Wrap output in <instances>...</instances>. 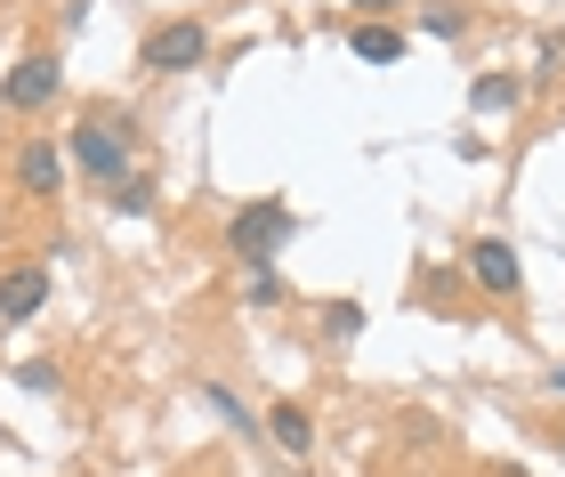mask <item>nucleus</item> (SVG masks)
<instances>
[{"mask_svg": "<svg viewBox=\"0 0 565 477\" xmlns=\"http://www.w3.org/2000/svg\"><path fill=\"white\" fill-rule=\"evenodd\" d=\"M202 57H211V24L202 17H170V24H153V33L138 41L146 73H202Z\"/></svg>", "mask_w": 565, "mask_h": 477, "instance_id": "3", "label": "nucleus"}, {"mask_svg": "<svg viewBox=\"0 0 565 477\" xmlns=\"http://www.w3.org/2000/svg\"><path fill=\"white\" fill-rule=\"evenodd\" d=\"M17 389H33V396H49V389H57V364H24V372H17Z\"/></svg>", "mask_w": 565, "mask_h": 477, "instance_id": "16", "label": "nucleus"}, {"mask_svg": "<svg viewBox=\"0 0 565 477\" xmlns=\"http://www.w3.org/2000/svg\"><path fill=\"white\" fill-rule=\"evenodd\" d=\"M17 187L33 194V203H49V194L65 187V155H57V146H49V138H33V146H24V155H17Z\"/></svg>", "mask_w": 565, "mask_h": 477, "instance_id": "7", "label": "nucleus"}, {"mask_svg": "<svg viewBox=\"0 0 565 477\" xmlns=\"http://www.w3.org/2000/svg\"><path fill=\"white\" fill-rule=\"evenodd\" d=\"M202 405H211V413L226 421V430H243V437H267V430H259V413H250V405H243V396L226 389V381H202Z\"/></svg>", "mask_w": 565, "mask_h": 477, "instance_id": "9", "label": "nucleus"}, {"mask_svg": "<svg viewBox=\"0 0 565 477\" xmlns=\"http://www.w3.org/2000/svg\"><path fill=\"white\" fill-rule=\"evenodd\" d=\"M114 211H153V179H146V170H138V179H121V187H114Z\"/></svg>", "mask_w": 565, "mask_h": 477, "instance_id": "14", "label": "nucleus"}, {"mask_svg": "<svg viewBox=\"0 0 565 477\" xmlns=\"http://www.w3.org/2000/svg\"><path fill=\"white\" fill-rule=\"evenodd\" d=\"M477 106H484V114H501V106H518V82H477Z\"/></svg>", "mask_w": 565, "mask_h": 477, "instance_id": "15", "label": "nucleus"}, {"mask_svg": "<svg viewBox=\"0 0 565 477\" xmlns=\"http://www.w3.org/2000/svg\"><path fill=\"white\" fill-rule=\"evenodd\" d=\"M550 389H565V364H557V372H550Z\"/></svg>", "mask_w": 565, "mask_h": 477, "instance_id": "18", "label": "nucleus"}, {"mask_svg": "<svg viewBox=\"0 0 565 477\" xmlns=\"http://www.w3.org/2000/svg\"><path fill=\"white\" fill-rule=\"evenodd\" d=\"M49 308V267H0V324H33Z\"/></svg>", "mask_w": 565, "mask_h": 477, "instance_id": "6", "label": "nucleus"}, {"mask_svg": "<svg viewBox=\"0 0 565 477\" xmlns=\"http://www.w3.org/2000/svg\"><path fill=\"white\" fill-rule=\"evenodd\" d=\"M291 203H243L235 219H226V251H235L243 267H275V251L291 243Z\"/></svg>", "mask_w": 565, "mask_h": 477, "instance_id": "2", "label": "nucleus"}, {"mask_svg": "<svg viewBox=\"0 0 565 477\" xmlns=\"http://www.w3.org/2000/svg\"><path fill=\"white\" fill-rule=\"evenodd\" d=\"M348 49H355V57H364V65H396L404 57V33H396V24H355V33H348Z\"/></svg>", "mask_w": 565, "mask_h": 477, "instance_id": "8", "label": "nucleus"}, {"mask_svg": "<svg viewBox=\"0 0 565 477\" xmlns=\"http://www.w3.org/2000/svg\"><path fill=\"white\" fill-rule=\"evenodd\" d=\"M355 9H396V0H355Z\"/></svg>", "mask_w": 565, "mask_h": 477, "instance_id": "17", "label": "nucleus"}, {"mask_svg": "<svg viewBox=\"0 0 565 477\" xmlns=\"http://www.w3.org/2000/svg\"><path fill=\"white\" fill-rule=\"evenodd\" d=\"M267 430H275L282 454H307V445H316V421H307L299 405H275V413H267Z\"/></svg>", "mask_w": 565, "mask_h": 477, "instance_id": "10", "label": "nucleus"}, {"mask_svg": "<svg viewBox=\"0 0 565 477\" xmlns=\"http://www.w3.org/2000/svg\"><path fill=\"white\" fill-rule=\"evenodd\" d=\"M420 33H436V41H460V33H469V17H460L452 0H436V9H420Z\"/></svg>", "mask_w": 565, "mask_h": 477, "instance_id": "11", "label": "nucleus"}, {"mask_svg": "<svg viewBox=\"0 0 565 477\" xmlns=\"http://www.w3.org/2000/svg\"><path fill=\"white\" fill-rule=\"evenodd\" d=\"M243 299H250V308H282V275L275 267H250L243 275Z\"/></svg>", "mask_w": 565, "mask_h": 477, "instance_id": "12", "label": "nucleus"}, {"mask_svg": "<svg viewBox=\"0 0 565 477\" xmlns=\"http://www.w3.org/2000/svg\"><path fill=\"white\" fill-rule=\"evenodd\" d=\"M57 89H65V65L49 57V49H33V57L9 65V82H0V106H9V114H41V106H57Z\"/></svg>", "mask_w": 565, "mask_h": 477, "instance_id": "4", "label": "nucleus"}, {"mask_svg": "<svg viewBox=\"0 0 565 477\" xmlns=\"http://www.w3.org/2000/svg\"><path fill=\"white\" fill-rule=\"evenodd\" d=\"M65 155H73V170H82V179H97V187H121V179H130V130H121L114 114L73 121Z\"/></svg>", "mask_w": 565, "mask_h": 477, "instance_id": "1", "label": "nucleus"}, {"mask_svg": "<svg viewBox=\"0 0 565 477\" xmlns=\"http://www.w3.org/2000/svg\"><path fill=\"white\" fill-rule=\"evenodd\" d=\"M323 332H331V340H355V332H364V308H355V299H340V308H323Z\"/></svg>", "mask_w": 565, "mask_h": 477, "instance_id": "13", "label": "nucleus"}, {"mask_svg": "<svg viewBox=\"0 0 565 477\" xmlns=\"http://www.w3.org/2000/svg\"><path fill=\"white\" fill-rule=\"evenodd\" d=\"M469 284H477V292H493V299H509V292L525 284L518 251H509L501 235H477V243H469Z\"/></svg>", "mask_w": 565, "mask_h": 477, "instance_id": "5", "label": "nucleus"}]
</instances>
